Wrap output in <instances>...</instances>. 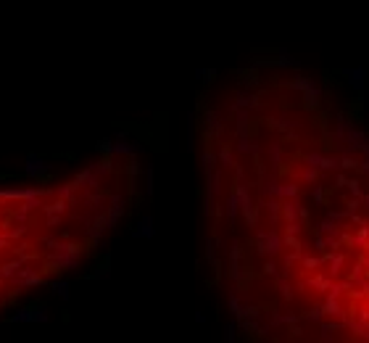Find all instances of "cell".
Returning <instances> with one entry per match:
<instances>
[{"mask_svg":"<svg viewBox=\"0 0 369 343\" xmlns=\"http://www.w3.org/2000/svg\"><path fill=\"white\" fill-rule=\"evenodd\" d=\"M301 320H309V322H317V325H319L322 320H327V317H325V309H322V304H319V306H311L309 311H303Z\"/></svg>","mask_w":369,"mask_h":343,"instance_id":"5bb4252c","label":"cell"},{"mask_svg":"<svg viewBox=\"0 0 369 343\" xmlns=\"http://www.w3.org/2000/svg\"><path fill=\"white\" fill-rule=\"evenodd\" d=\"M340 77L346 80V85L353 90V92H361L366 90V69H361V66H346L343 71H340Z\"/></svg>","mask_w":369,"mask_h":343,"instance_id":"8992f818","label":"cell"},{"mask_svg":"<svg viewBox=\"0 0 369 343\" xmlns=\"http://www.w3.org/2000/svg\"><path fill=\"white\" fill-rule=\"evenodd\" d=\"M301 161L309 164V166H314V169H319L322 175H325V172H337V169H340V156L322 153V151H309V153H303Z\"/></svg>","mask_w":369,"mask_h":343,"instance_id":"5b68a950","label":"cell"},{"mask_svg":"<svg viewBox=\"0 0 369 343\" xmlns=\"http://www.w3.org/2000/svg\"><path fill=\"white\" fill-rule=\"evenodd\" d=\"M322 309H325V317H343V314H346V301H343V296L325 293Z\"/></svg>","mask_w":369,"mask_h":343,"instance_id":"52a82bcc","label":"cell"},{"mask_svg":"<svg viewBox=\"0 0 369 343\" xmlns=\"http://www.w3.org/2000/svg\"><path fill=\"white\" fill-rule=\"evenodd\" d=\"M346 188L351 190V195H353V198H361V195H364V190H361V182H359V180H353V177H348Z\"/></svg>","mask_w":369,"mask_h":343,"instance_id":"d6986e66","label":"cell"},{"mask_svg":"<svg viewBox=\"0 0 369 343\" xmlns=\"http://www.w3.org/2000/svg\"><path fill=\"white\" fill-rule=\"evenodd\" d=\"M343 227H346L343 222H337L335 216H330V214H327L325 219L319 222V235H327V238H340V235H343Z\"/></svg>","mask_w":369,"mask_h":343,"instance_id":"ba28073f","label":"cell"},{"mask_svg":"<svg viewBox=\"0 0 369 343\" xmlns=\"http://www.w3.org/2000/svg\"><path fill=\"white\" fill-rule=\"evenodd\" d=\"M274 283H277V293H280V299L285 301V304H290L296 299V288H293V283H290L287 277H274Z\"/></svg>","mask_w":369,"mask_h":343,"instance_id":"9c48e42d","label":"cell"},{"mask_svg":"<svg viewBox=\"0 0 369 343\" xmlns=\"http://www.w3.org/2000/svg\"><path fill=\"white\" fill-rule=\"evenodd\" d=\"M359 172L369 177V156H364V161H359Z\"/></svg>","mask_w":369,"mask_h":343,"instance_id":"cb8c5ba5","label":"cell"},{"mask_svg":"<svg viewBox=\"0 0 369 343\" xmlns=\"http://www.w3.org/2000/svg\"><path fill=\"white\" fill-rule=\"evenodd\" d=\"M346 182H348V177L343 175V169H337L335 172V188H346Z\"/></svg>","mask_w":369,"mask_h":343,"instance_id":"44dd1931","label":"cell"},{"mask_svg":"<svg viewBox=\"0 0 369 343\" xmlns=\"http://www.w3.org/2000/svg\"><path fill=\"white\" fill-rule=\"evenodd\" d=\"M351 243H353V246H356V248L366 246V243H369V227H366V225H361V227H359V235H356V238H353Z\"/></svg>","mask_w":369,"mask_h":343,"instance_id":"ac0fdd59","label":"cell"},{"mask_svg":"<svg viewBox=\"0 0 369 343\" xmlns=\"http://www.w3.org/2000/svg\"><path fill=\"white\" fill-rule=\"evenodd\" d=\"M290 92H296V95L301 98V103L309 108V111H317V108L322 106V87L311 80V77H306V74H296L293 80H287V85H285Z\"/></svg>","mask_w":369,"mask_h":343,"instance_id":"277c9868","label":"cell"},{"mask_svg":"<svg viewBox=\"0 0 369 343\" xmlns=\"http://www.w3.org/2000/svg\"><path fill=\"white\" fill-rule=\"evenodd\" d=\"M137 145H103L100 159L50 185L0 190V311L76 270L127 211Z\"/></svg>","mask_w":369,"mask_h":343,"instance_id":"6da1fadb","label":"cell"},{"mask_svg":"<svg viewBox=\"0 0 369 343\" xmlns=\"http://www.w3.org/2000/svg\"><path fill=\"white\" fill-rule=\"evenodd\" d=\"M272 64H274L277 69H298V61H296L293 56H290L287 51H280V56H277V58L272 61Z\"/></svg>","mask_w":369,"mask_h":343,"instance_id":"7c38bea8","label":"cell"},{"mask_svg":"<svg viewBox=\"0 0 369 343\" xmlns=\"http://www.w3.org/2000/svg\"><path fill=\"white\" fill-rule=\"evenodd\" d=\"M361 280H364V264H356L351 272V283H361Z\"/></svg>","mask_w":369,"mask_h":343,"instance_id":"ffe728a7","label":"cell"},{"mask_svg":"<svg viewBox=\"0 0 369 343\" xmlns=\"http://www.w3.org/2000/svg\"><path fill=\"white\" fill-rule=\"evenodd\" d=\"M319 175H322V172H319V169H314V166H309V164H303V169L298 172V177H301L303 182H309V185L319 182Z\"/></svg>","mask_w":369,"mask_h":343,"instance_id":"4fadbf2b","label":"cell"},{"mask_svg":"<svg viewBox=\"0 0 369 343\" xmlns=\"http://www.w3.org/2000/svg\"><path fill=\"white\" fill-rule=\"evenodd\" d=\"M361 201H364V206L369 209V193H364V195H361Z\"/></svg>","mask_w":369,"mask_h":343,"instance_id":"d4e9b609","label":"cell"},{"mask_svg":"<svg viewBox=\"0 0 369 343\" xmlns=\"http://www.w3.org/2000/svg\"><path fill=\"white\" fill-rule=\"evenodd\" d=\"M311 201H314V204H325V201H327V193H325V188H322L319 182L311 185Z\"/></svg>","mask_w":369,"mask_h":343,"instance_id":"e0dca14e","label":"cell"},{"mask_svg":"<svg viewBox=\"0 0 369 343\" xmlns=\"http://www.w3.org/2000/svg\"><path fill=\"white\" fill-rule=\"evenodd\" d=\"M340 169H343V172H353V169H359V161L353 159V153H343V156H340Z\"/></svg>","mask_w":369,"mask_h":343,"instance_id":"2e32d148","label":"cell"},{"mask_svg":"<svg viewBox=\"0 0 369 343\" xmlns=\"http://www.w3.org/2000/svg\"><path fill=\"white\" fill-rule=\"evenodd\" d=\"M337 327H343V325H340V322L332 325V322H325V320H322V322H319V333H322L319 338H322V340H332V333L337 330Z\"/></svg>","mask_w":369,"mask_h":343,"instance_id":"9a60e30c","label":"cell"},{"mask_svg":"<svg viewBox=\"0 0 369 343\" xmlns=\"http://www.w3.org/2000/svg\"><path fill=\"white\" fill-rule=\"evenodd\" d=\"M332 140H335V145L343 148L346 153H364V156H369V135L361 132L359 127H353L351 119H346V114L335 116Z\"/></svg>","mask_w":369,"mask_h":343,"instance_id":"7a4b0ae2","label":"cell"},{"mask_svg":"<svg viewBox=\"0 0 369 343\" xmlns=\"http://www.w3.org/2000/svg\"><path fill=\"white\" fill-rule=\"evenodd\" d=\"M353 317H359V320H366V322H369V306H359Z\"/></svg>","mask_w":369,"mask_h":343,"instance_id":"603a6c76","label":"cell"},{"mask_svg":"<svg viewBox=\"0 0 369 343\" xmlns=\"http://www.w3.org/2000/svg\"><path fill=\"white\" fill-rule=\"evenodd\" d=\"M332 285V277H325V275H311L306 280V288H311L314 293H327Z\"/></svg>","mask_w":369,"mask_h":343,"instance_id":"30bf717a","label":"cell"},{"mask_svg":"<svg viewBox=\"0 0 369 343\" xmlns=\"http://www.w3.org/2000/svg\"><path fill=\"white\" fill-rule=\"evenodd\" d=\"M325 261H330V277H337L343 270V264H346V254H325Z\"/></svg>","mask_w":369,"mask_h":343,"instance_id":"8fae6325","label":"cell"},{"mask_svg":"<svg viewBox=\"0 0 369 343\" xmlns=\"http://www.w3.org/2000/svg\"><path fill=\"white\" fill-rule=\"evenodd\" d=\"M253 235V251L261 259H277L285 251V243H282V232L277 227H253L251 230Z\"/></svg>","mask_w":369,"mask_h":343,"instance_id":"3957f363","label":"cell"},{"mask_svg":"<svg viewBox=\"0 0 369 343\" xmlns=\"http://www.w3.org/2000/svg\"><path fill=\"white\" fill-rule=\"evenodd\" d=\"M359 201H361V198H348V201H346V206H348L346 211H348V214H353V211L359 209Z\"/></svg>","mask_w":369,"mask_h":343,"instance_id":"7402d4cb","label":"cell"}]
</instances>
